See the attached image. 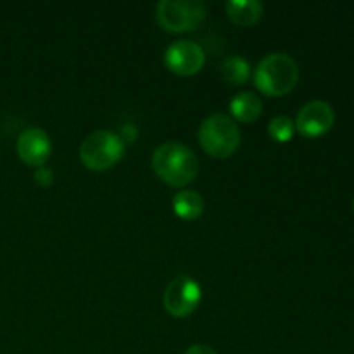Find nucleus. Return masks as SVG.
<instances>
[{"mask_svg":"<svg viewBox=\"0 0 354 354\" xmlns=\"http://www.w3.org/2000/svg\"><path fill=\"white\" fill-rule=\"evenodd\" d=\"M152 168L168 185L185 187L196 180L199 173V159L187 145L166 142L152 154Z\"/></svg>","mask_w":354,"mask_h":354,"instance_id":"nucleus-1","label":"nucleus"},{"mask_svg":"<svg viewBox=\"0 0 354 354\" xmlns=\"http://www.w3.org/2000/svg\"><path fill=\"white\" fill-rule=\"evenodd\" d=\"M299 80L297 62L283 52L265 55L254 69V85L270 97L289 93Z\"/></svg>","mask_w":354,"mask_h":354,"instance_id":"nucleus-2","label":"nucleus"},{"mask_svg":"<svg viewBox=\"0 0 354 354\" xmlns=\"http://www.w3.org/2000/svg\"><path fill=\"white\" fill-rule=\"evenodd\" d=\"M173 211L182 220H196L204 211V199L196 190H182L173 197Z\"/></svg>","mask_w":354,"mask_h":354,"instance_id":"nucleus-12","label":"nucleus"},{"mask_svg":"<svg viewBox=\"0 0 354 354\" xmlns=\"http://www.w3.org/2000/svg\"><path fill=\"white\" fill-rule=\"evenodd\" d=\"M353 206H354V201H353Z\"/></svg>","mask_w":354,"mask_h":354,"instance_id":"nucleus-17","label":"nucleus"},{"mask_svg":"<svg viewBox=\"0 0 354 354\" xmlns=\"http://www.w3.org/2000/svg\"><path fill=\"white\" fill-rule=\"evenodd\" d=\"M199 144L213 158H228L241 145V130L227 114H211L199 127Z\"/></svg>","mask_w":354,"mask_h":354,"instance_id":"nucleus-3","label":"nucleus"},{"mask_svg":"<svg viewBox=\"0 0 354 354\" xmlns=\"http://www.w3.org/2000/svg\"><path fill=\"white\" fill-rule=\"evenodd\" d=\"M185 354H218V353L214 351L211 346L196 344V346H190V348L185 351Z\"/></svg>","mask_w":354,"mask_h":354,"instance_id":"nucleus-16","label":"nucleus"},{"mask_svg":"<svg viewBox=\"0 0 354 354\" xmlns=\"http://www.w3.org/2000/svg\"><path fill=\"white\" fill-rule=\"evenodd\" d=\"M204 62H206V55H204L203 47L196 41L176 40L165 52V64L176 75H196L203 69Z\"/></svg>","mask_w":354,"mask_h":354,"instance_id":"nucleus-7","label":"nucleus"},{"mask_svg":"<svg viewBox=\"0 0 354 354\" xmlns=\"http://www.w3.org/2000/svg\"><path fill=\"white\" fill-rule=\"evenodd\" d=\"M220 69L221 76L228 83H234V85H244L249 80V76H251V64L244 57H241V55H228V57H225Z\"/></svg>","mask_w":354,"mask_h":354,"instance_id":"nucleus-13","label":"nucleus"},{"mask_svg":"<svg viewBox=\"0 0 354 354\" xmlns=\"http://www.w3.org/2000/svg\"><path fill=\"white\" fill-rule=\"evenodd\" d=\"M268 133L277 142H289L296 133V124L289 116H277L268 123Z\"/></svg>","mask_w":354,"mask_h":354,"instance_id":"nucleus-14","label":"nucleus"},{"mask_svg":"<svg viewBox=\"0 0 354 354\" xmlns=\"http://www.w3.org/2000/svg\"><path fill=\"white\" fill-rule=\"evenodd\" d=\"M33 176H35V182L41 187H48V185H52V182H54V171H52V169L45 165L35 168Z\"/></svg>","mask_w":354,"mask_h":354,"instance_id":"nucleus-15","label":"nucleus"},{"mask_svg":"<svg viewBox=\"0 0 354 354\" xmlns=\"http://www.w3.org/2000/svg\"><path fill=\"white\" fill-rule=\"evenodd\" d=\"M124 140L111 130H95L80 145V159L92 171L109 169L123 158Z\"/></svg>","mask_w":354,"mask_h":354,"instance_id":"nucleus-4","label":"nucleus"},{"mask_svg":"<svg viewBox=\"0 0 354 354\" xmlns=\"http://www.w3.org/2000/svg\"><path fill=\"white\" fill-rule=\"evenodd\" d=\"M335 113L325 100H311L304 104L297 113L296 130L304 137H320L334 127Z\"/></svg>","mask_w":354,"mask_h":354,"instance_id":"nucleus-8","label":"nucleus"},{"mask_svg":"<svg viewBox=\"0 0 354 354\" xmlns=\"http://www.w3.org/2000/svg\"><path fill=\"white\" fill-rule=\"evenodd\" d=\"M16 151L24 165L33 166V168L44 166L52 154L50 137L41 128H26L17 138Z\"/></svg>","mask_w":354,"mask_h":354,"instance_id":"nucleus-9","label":"nucleus"},{"mask_svg":"<svg viewBox=\"0 0 354 354\" xmlns=\"http://www.w3.org/2000/svg\"><path fill=\"white\" fill-rule=\"evenodd\" d=\"M230 111L239 121L244 123H252L259 118L263 111V102L256 93L241 92L230 100Z\"/></svg>","mask_w":354,"mask_h":354,"instance_id":"nucleus-11","label":"nucleus"},{"mask_svg":"<svg viewBox=\"0 0 354 354\" xmlns=\"http://www.w3.org/2000/svg\"><path fill=\"white\" fill-rule=\"evenodd\" d=\"M227 14L239 26H252L263 16V3L258 0H228Z\"/></svg>","mask_w":354,"mask_h":354,"instance_id":"nucleus-10","label":"nucleus"},{"mask_svg":"<svg viewBox=\"0 0 354 354\" xmlns=\"http://www.w3.org/2000/svg\"><path fill=\"white\" fill-rule=\"evenodd\" d=\"M156 17L166 31H192L206 17V6L201 0H161L156 6Z\"/></svg>","mask_w":354,"mask_h":354,"instance_id":"nucleus-5","label":"nucleus"},{"mask_svg":"<svg viewBox=\"0 0 354 354\" xmlns=\"http://www.w3.org/2000/svg\"><path fill=\"white\" fill-rule=\"evenodd\" d=\"M201 286L189 275H180L168 283L162 296L166 311L175 318H185L197 310L201 303Z\"/></svg>","mask_w":354,"mask_h":354,"instance_id":"nucleus-6","label":"nucleus"}]
</instances>
